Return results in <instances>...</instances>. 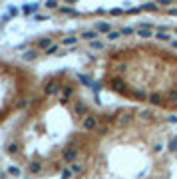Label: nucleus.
Wrapping results in <instances>:
<instances>
[{"label": "nucleus", "mask_w": 177, "mask_h": 179, "mask_svg": "<svg viewBox=\"0 0 177 179\" xmlns=\"http://www.w3.org/2000/svg\"><path fill=\"white\" fill-rule=\"evenodd\" d=\"M76 155H78V151H76L74 147H68V149L64 151V159H66V161H74Z\"/></svg>", "instance_id": "obj_5"}, {"label": "nucleus", "mask_w": 177, "mask_h": 179, "mask_svg": "<svg viewBox=\"0 0 177 179\" xmlns=\"http://www.w3.org/2000/svg\"><path fill=\"white\" fill-rule=\"evenodd\" d=\"M110 14H112V16H122V14H124V10H122V8H112V10H110Z\"/></svg>", "instance_id": "obj_23"}, {"label": "nucleus", "mask_w": 177, "mask_h": 179, "mask_svg": "<svg viewBox=\"0 0 177 179\" xmlns=\"http://www.w3.org/2000/svg\"><path fill=\"white\" fill-rule=\"evenodd\" d=\"M72 92H74V88H70V86H68V88H64V98H62V102H66V98H68V96H72Z\"/></svg>", "instance_id": "obj_21"}, {"label": "nucleus", "mask_w": 177, "mask_h": 179, "mask_svg": "<svg viewBox=\"0 0 177 179\" xmlns=\"http://www.w3.org/2000/svg\"><path fill=\"white\" fill-rule=\"evenodd\" d=\"M52 44H54V42H52V38H42V40L38 42V46H40V48H44V50H48Z\"/></svg>", "instance_id": "obj_13"}, {"label": "nucleus", "mask_w": 177, "mask_h": 179, "mask_svg": "<svg viewBox=\"0 0 177 179\" xmlns=\"http://www.w3.org/2000/svg\"><path fill=\"white\" fill-rule=\"evenodd\" d=\"M28 169H30L32 173H40V169H42V163H40V161H32Z\"/></svg>", "instance_id": "obj_11"}, {"label": "nucleus", "mask_w": 177, "mask_h": 179, "mask_svg": "<svg viewBox=\"0 0 177 179\" xmlns=\"http://www.w3.org/2000/svg\"><path fill=\"white\" fill-rule=\"evenodd\" d=\"M8 173L14 175V177H18V175H20V169H18L16 165H10V167H8Z\"/></svg>", "instance_id": "obj_18"}, {"label": "nucleus", "mask_w": 177, "mask_h": 179, "mask_svg": "<svg viewBox=\"0 0 177 179\" xmlns=\"http://www.w3.org/2000/svg\"><path fill=\"white\" fill-rule=\"evenodd\" d=\"M112 88H116L118 92H122V90H124V82H122V80H112Z\"/></svg>", "instance_id": "obj_15"}, {"label": "nucleus", "mask_w": 177, "mask_h": 179, "mask_svg": "<svg viewBox=\"0 0 177 179\" xmlns=\"http://www.w3.org/2000/svg\"><path fill=\"white\" fill-rule=\"evenodd\" d=\"M82 126H84V130H96L98 128V120L94 118V116H86L84 118V122H82Z\"/></svg>", "instance_id": "obj_1"}, {"label": "nucleus", "mask_w": 177, "mask_h": 179, "mask_svg": "<svg viewBox=\"0 0 177 179\" xmlns=\"http://www.w3.org/2000/svg\"><path fill=\"white\" fill-rule=\"evenodd\" d=\"M149 102H151V104H159V102H161L159 94H151V96H149Z\"/></svg>", "instance_id": "obj_20"}, {"label": "nucleus", "mask_w": 177, "mask_h": 179, "mask_svg": "<svg viewBox=\"0 0 177 179\" xmlns=\"http://www.w3.org/2000/svg\"><path fill=\"white\" fill-rule=\"evenodd\" d=\"M137 34H139V38H149V36H153V34H151V28H139Z\"/></svg>", "instance_id": "obj_10"}, {"label": "nucleus", "mask_w": 177, "mask_h": 179, "mask_svg": "<svg viewBox=\"0 0 177 179\" xmlns=\"http://www.w3.org/2000/svg\"><path fill=\"white\" fill-rule=\"evenodd\" d=\"M122 34H126V36H128V34H133V28H132V26H126V28H122Z\"/></svg>", "instance_id": "obj_26"}, {"label": "nucleus", "mask_w": 177, "mask_h": 179, "mask_svg": "<svg viewBox=\"0 0 177 179\" xmlns=\"http://www.w3.org/2000/svg\"><path fill=\"white\" fill-rule=\"evenodd\" d=\"M137 10H147V12H153V10H157V4H155V2H145V4H141V8H137Z\"/></svg>", "instance_id": "obj_6"}, {"label": "nucleus", "mask_w": 177, "mask_h": 179, "mask_svg": "<svg viewBox=\"0 0 177 179\" xmlns=\"http://www.w3.org/2000/svg\"><path fill=\"white\" fill-rule=\"evenodd\" d=\"M68 2H70V4H74V2H78V0H68Z\"/></svg>", "instance_id": "obj_36"}, {"label": "nucleus", "mask_w": 177, "mask_h": 179, "mask_svg": "<svg viewBox=\"0 0 177 179\" xmlns=\"http://www.w3.org/2000/svg\"><path fill=\"white\" fill-rule=\"evenodd\" d=\"M76 112H78L80 116H84V114H86V108H84V106H78V108H76Z\"/></svg>", "instance_id": "obj_29"}, {"label": "nucleus", "mask_w": 177, "mask_h": 179, "mask_svg": "<svg viewBox=\"0 0 177 179\" xmlns=\"http://www.w3.org/2000/svg\"><path fill=\"white\" fill-rule=\"evenodd\" d=\"M70 175H72V171H70V169H64V171H62V177H60V179H70Z\"/></svg>", "instance_id": "obj_27"}, {"label": "nucleus", "mask_w": 177, "mask_h": 179, "mask_svg": "<svg viewBox=\"0 0 177 179\" xmlns=\"http://www.w3.org/2000/svg\"><path fill=\"white\" fill-rule=\"evenodd\" d=\"M60 12H62V14H68V16H78V12H76L72 6H60Z\"/></svg>", "instance_id": "obj_7"}, {"label": "nucleus", "mask_w": 177, "mask_h": 179, "mask_svg": "<svg viewBox=\"0 0 177 179\" xmlns=\"http://www.w3.org/2000/svg\"><path fill=\"white\" fill-rule=\"evenodd\" d=\"M76 42H78V36H68L62 40V46H74Z\"/></svg>", "instance_id": "obj_9"}, {"label": "nucleus", "mask_w": 177, "mask_h": 179, "mask_svg": "<svg viewBox=\"0 0 177 179\" xmlns=\"http://www.w3.org/2000/svg\"><path fill=\"white\" fill-rule=\"evenodd\" d=\"M8 14H10V16H18V14H20V10H18L16 6H10V8H8Z\"/></svg>", "instance_id": "obj_22"}, {"label": "nucleus", "mask_w": 177, "mask_h": 179, "mask_svg": "<svg viewBox=\"0 0 177 179\" xmlns=\"http://www.w3.org/2000/svg\"><path fill=\"white\" fill-rule=\"evenodd\" d=\"M167 120H169V122H171V124H177V116H169V118H167Z\"/></svg>", "instance_id": "obj_31"}, {"label": "nucleus", "mask_w": 177, "mask_h": 179, "mask_svg": "<svg viewBox=\"0 0 177 179\" xmlns=\"http://www.w3.org/2000/svg\"><path fill=\"white\" fill-rule=\"evenodd\" d=\"M90 46H92V50H104V48H106V42H100V40H92V42H90Z\"/></svg>", "instance_id": "obj_12"}, {"label": "nucleus", "mask_w": 177, "mask_h": 179, "mask_svg": "<svg viewBox=\"0 0 177 179\" xmlns=\"http://www.w3.org/2000/svg\"><path fill=\"white\" fill-rule=\"evenodd\" d=\"M96 30H98V32H106V34H110V32H112V24L102 20V22H98V24H96Z\"/></svg>", "instance_id": "obj_2"}, {"label": "nucleus", "mask_w": 177, "mask_h": 179, "mask_svg": "<svg viewBox=\"0 0 177 179\" xmlns=\"http://www.w3.org/2000/svg\"><path fill=\"white\" fill-rule=\"evenodd\" d=\"M56 6H58L56 0H46V8H56Z\"/></svg>", "instance_id": "obj_25"}, {"label": "nucleus", "mask_w": 177, "mask_h": 179, "mask_svg": "<svg viewBox=\"0 0 177 179\" xmlns=\"http://www.w3.org/2000/svg\"><path fill=\"white\" fill-rule=\"evenodd\" d=\"M153 36H155V40H171V36L167 32H155Z\"/></svg>", "instance_id": "obj_14"}, {"label": "nucleus", "mask_w": 177, "mask_h": 179, "mask_svg": "<svg viewBox=\"0 0 177 179\" xmlns=\"http://www.w3.org/2000/svg\"><path fill=\"white\" fill-rule=\"evenodd\" d=\"M18 151H20L18 143H8V153H18Z\"/></svg>", "instance_id": "obj_17"}, {"label": "nucleus", "mask_w": 177, "mask_h": 179, "mask_svg": "<svg viewBox=\"0 0 177 179\" xmlns=\"http://www.w3.org/2000/svg\"><path fill=\"white\" fill-rule=\"evenodd\" d=\"M36 8H38V4H36V2H32V4H24V6H22V14L30 16V14H34V12H36Z\"/></svg>", "instance_id": "obj_3"}, {"label": "nucleus", "mask_w": 177, "mask_h": 179, "mask_svg": "<svg viewBox=\"0 0 177 179\" xmlns=\"http://www.w3.org/2000/svg\"><path fill=\"white\" fill-rule=\"evenodd\" d=\"M173 0H157V4H171Z\"/></svg>", "instance_id": "obj_34"}, {"label": "nucleus", "mask_w": 177, "mask_h": 179, "mask_svg": "<svg viewBox=\"0 0 177 179\" xmlns=\"http://www.w3.org/2000/svg\"><path fill=\"white\" fill-rule=\"evenodd\" d=\"M153 149H155V151H161V149H163V143H157V145L153 147Z\"/></svg>", "instance_id": "obj_33"}, {"label": "nucleus", "mask_w": 177, "mask_h": 179, "mask_svg": "<svg viewBox=\"0 0 177 179\" xmlns=\"http://www.w3.org/2000/svg\"><path fill=\"white\" fill-rule=\"evenodd\" d=\"M167 12H169V14H171V16H177V8H169V10H167Z\"/></svg>", "instance_id": "obj_32"}, {"label": "nucleus", "mask_w": 177, "mask_h": 179, "mask_svg": "<svg viewBox=\"0 0 177 179\" xmlns=\"http://www.w3.org/2000/svg\"><path fill=\"white\" fill-rule=\"evenodd\" d=\"M56 50H58V44H52L50 48H48V50H46V54H54Z\"/></svg>", "instance_id": "obj_28"}, {"label": "nucleus", "mask_w": 177, "mask_h": 179, "mask_svg": "<svg viewBox=\"0 0 177 179\" xmlns=\"http://www.w3.org/2000/svg\"><path fill=\"white\" fill-rule=\"evenodd\" d=\"M44 90H46V94H48V96H52V94H56V92L60 90V84H58V82H48Z\"/></svg>", "instance_id": "obj_4"}, {"label": "nucleus", "mask_w": 177, "mask_h": 179, "mask_svg": "<svg viewBox=\"0 0 177 179\" xmlns=\"http://www.w3.org/2000/svg\"><path fill=\"white\" fill-rule=\"evenodd\" d=\"M70 171H72V173H80V171H82V165H80V163H74V165L70 167Z\"/></svg>", "instance_id": "obj_24"}, {"label": "nucleus", "mask_w": 177, "mask_h": 179, "mask_svg": "<svg viewBox=\"0 0 177 179\" xmlns=\"http://www.w3.org/2000/svg\"><path fill=\"white\" fill-rule=\"evenodd\" d=\"M120 36H122V32H114V30H112V32L108 34V40H112V42H114V40H118Z\"/></svg>", "instance_id": "obj_19"}, {"label": "nucleus", "mask_w": 177, "mask_h": 179, "mask_svg": "<svg viewBox=\"0 0 177 179\" xmlns=\"http://www.w3.org/2000/svg\"><path fill=\"white\" fill-rule=\"evenodd\" d=\"M169 98H171V100H175V102H177V92H173V90H171V92H169Z\"/></svg>", "instance_id": "obj_30"}, {"label": "nucleus", "mask_w": 177, "mask_h": 179, "mask_svg": "<svg viewBox=\"0 0 177 179\" xmlns=\"http://www.w3.org/2000/svg\"><path fill=\"white\" fill-rule=\"evenodd\" d=\"M171 46H173V48H177V40H171Z\"/></svg>", "instance_id": "obj_35"}, {"label": "nucleus", "mask_w": 177, "mask_h": 179, "mask_svg": "<svg viewBox=\"0 0 177 179\" xmlns=\"http://www.w3.org/2000/svg\"><path fill=\"white\" fill-rule=\"evenodd\" d=\"M22 58H24V60H28V62H30V60H34V58H36V50H28Z\"/></svg>", "instance_id": "obj_16"}, {"label": "nucleus", "mask_w": 177, "mask_h": 179, "mask_svg": "<svg viewBox=\"0 0 177 179\" xmlns=\"http://www.w3.org/2000/svg\"><path fill=\"white\" fill-rule=\"evenodd\" d=\"M96 36H98V30H86L82 34V38H86V40H96Z\"/></svg>", "instance_id": "obj_8"}]
</instances>
